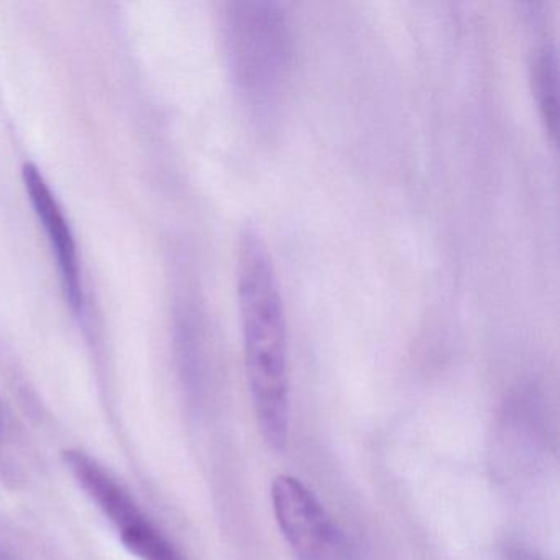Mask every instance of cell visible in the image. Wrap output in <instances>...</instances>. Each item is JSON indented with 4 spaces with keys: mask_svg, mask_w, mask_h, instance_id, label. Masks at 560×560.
Here are the masks:
<instances>
[{
    "mask_svg": "<svg viewBox=\"0 0 560 560\" xmlns=\"http://www.w3.org/2000/svg\"><path fill=\"white\" fill-rule=\"evenodd\" d=\"M237 300L255 418L265 442L281 451L290 435L287 310L273 255L254 224L238 241Z\"/></svg>",
    "mask_w": 560,
    "mask_h": 560,
    "instance_id": "obj_1",
    "label": "cell"
},
{
    "mask_svg": "<svg viewBox=\"0 0 560 560\" xmlns=\"http://www.w3.org/2000/svg\"><path fill=\"white\" fill-rule=\"evenodd\" d=\"M271 504L278 527L298 560H360L346 530L296 477L275 478Z\"/></svg>",
    "mask_w": 560,
    "mask_h": 560,
    "instance_id": "obj_2",
    "label": "cell"
},
{
    "mask_svg": "<svg viewBox=\"0 0 560 560\" xmlns=\"http://www.w3.org/2000/svg\"><path fill=\"white\" fill-rule=\"evenodd\" d=\"M24 183L35 212L47 231L48 241L57 255L68 301L71 307L80 313L84 306V293L77 241H74L70 222L65 218L60 202L57 201L54 191L34 163H25Z\"/></svg>",
    "mask_w": 560,
    "mask_h": 560,
    "instance_id": "obj_3",
    "label": "cell"
},
{
    "mask_svg": "<svg viewBox=\"0 0 560 560\" xmlns=\"http://www.w3.org/2000/svg\"><path fill=\"white\" fill-rule=\"evenodd\" d=\"M63 458L68 470L73 474L88 497L106 514L107 520L117 527L120 536L149 523L129 491L96 458L77 448L65 452Z\"/></svg>",
    "mask_w": 560,
    "mask_h": 560,
    "instance_id": "obj_4",
    "label": "cell"
},
{
    "mask_svg": "<svg viewBox=\"0 0 560 560\" xmlns=\"http://www.w3.org/2000/svg\"><path fill=\"white\" fill-rule=\"evenodd\" d=\"M529 57L530 86L537 109L544 127L553 139L559 122V61L553 38L547 34L540 35L534 40Z\"/></svg>",
    "mask_w": 560,
    "mask_h": 560,
    "instance_id": "obj_5",
    "label": "cell"
},
{
    "mask_svg": "<svg viewBox=\"0 0 560 560\" xmlns=\"http://www.w3.org/2000/svg\"><path fill=\"white\" fill-rule=\"evenodd\" d=\"M120 539L126 549L140 560H182L178 550L150 521L130 533L122 534Z\"/></svg>",
    "mask_w": 560,
    "mask_h": 560,
    "instance_id": "obj_6",
    "label": "cell"
},
{
    "mask_svg": "<svg viewBox=\"0 0 560 560\" xmlns=\"http://www.w3.org/2000/svg\"><path fill=\"white\" fill-rule=\"evenodd\" d=\"M0 560H14V559H11V557H9L8 553L2 552V550H0Z\"/></svg>",
    "mask_w": 560,
    "mask_h": 560,
    "instance_id": "obj_7",
    "label": "cell"
}]
</instances>
